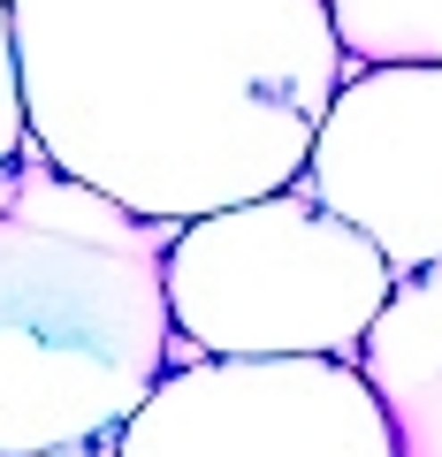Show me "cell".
I'll use <instances>...</instances> for the list:
<instances>
[{
  "mask_svg": "<svg viewBox=\"0 0 442 457\" xmlns=\"http://www.w3.org/2000/svg\"><path fill=\"white\" fill-rule=\"evenodd\" d=\"M54 176L206 221L305 176L351 62L321 0H8Z\"/></svg>",
  "mask_w": 442,
  "mask_h": 457,
  "instance_id": "cell-1",
  "label": "cell"
},
{
  "mask_svg": "<svg viewBox=\"0 0 442 457\" xmlns=\"http://www.w3.org/2000/svg\"><path fill=\"white\" fill-rule=\"evenodd\" d=\"M183 221L38 161L0 206V457L115 442L168 381V245Z\"/></svg>",
  "mask_w": 442,
  "mask_h": 457,
  "instance_id": "cell-2",
  "label": "cell"
},
{
  "mask_svg": "<svg viewBox=\"0 0 442 457\" xmlns=\"http://www.w3.org/2000/svg\"><path fill=\"white\" fill-rule=\"evenodd\" d=\"M396 275L305 183L183 221L168 245V320L191 359H351Z\"/></svg>",
  "mask_w": 442,
  "mask_h": 457,
  "instance_id": "cell-3",
  "label": "cell"
},
{
  "mask_svg": "<svg viewBox=\"0 0 442 457\" xmlns=\"http://www.w3.org/2000/svg\"><path fill=\"white\" fill-rule=\"evenodd\" d=\"M115 457H396V442L351 359H198L138 404Z\"/></svg>",
  "mask_w": 442,
  "mask_h": 457,
  "instance_id": "cell-4",
  "label": "cell"
},
{
  "mask_svg": "<svg viewBox=\"0 0 442 457\" xmlns=\"http://www.w3.org/2000/svg\"><path fill=\"white\" fill-rule=\"evenodd\" d=\"M305 183L328 213H344L389 275L442 260V69H351Z\"/></svg>",
  "mask_w": 442,
  "mask_h": 457,
  "instance_id": "cell-5",
  "label": "cell"
},
{
  "mask_svg": "<svg viewBox=\"0 0 442 457\" xmlns=\"http://www.w3.org/2000/svg\"><path fill=\"white\" fill-rule=\"evenodd\" d=\"M359 374L389 420L396 457H442V260L396 275L381 320L359 343Z\"/></svg>",
  "mask_w": 442,
  "mask_h": 457,
  "instance_id": "cell-6",
  "label": "cell"
},
{
  "mask_svg": "<svg viewBox=\"0 0 442 457\" xmlns=\"http://www.w3.org/2000/svg\"><path fill=\"white\" fill-rule=\"evenodd\" d=\"M359 69H442V0H321Z\"/></svg>",
  "mask_w": 442,
  "mask_h": 457,
  "instance_id": "cell-7",
  "label": "cell"
},
{
  "mask_svg": "<svg viewBox=\"0 0 442 457\" xmlns=\"http://www.w3.org/2000/svg\"><path fill=\"white\" fill-rule=\"evenodd\" d=\"M46 161L23 114V69H16V31H8V0H0V206L23 191V176Z\"/></svg>",
  "mask_w": 442,
  "mask_h": 457,
  "instance_id": "cell-8",
  "label": "cell"
},
{
  "mask_svg": "<svg viewBox=\"0 0 442 457\" xmlns=\"http://www.w3.org/2000/svg\"><path fill=\"white\" fill-rule=\"evenodd\" d=\"M46 457H115V442H77V450H46Z\"/></svg>",
  "mask_w": 442,
  "mask_h": 457,
  "instance_id": "cell-9",
  "label": "cell"
}]
</instances>
